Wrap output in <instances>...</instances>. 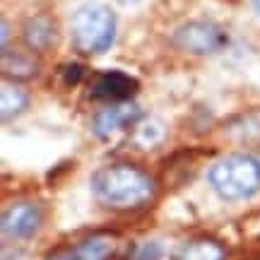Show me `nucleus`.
Here are the masks:
<instances>
[{"label":"nucleus","instance_id":"nucleus-1","mask_svg":"<svg viewBox=\"0 0 260 260\" xmlns=\"http://www.w3.org/2000/svg\"><path fill=\"white\" fill-rule=\"evenodd\" d=\"M92 190L113 210H135L152 200L154 181L133 164H111L92 176Z\"/></svg>","mask_w":260,"mask_h":260},{"label":"nucleus","instance_id":"nucleus-2","mask_svg":"<svg viewBox=\"0 0 260 260\" xmlns=\"http://www.w3.org/2000/svg\"><path fill=\"white\" fill-rule=\"evenodd\" d=\"M210 186L224 200H246L260 190V159L229 154L210 169Z\"/></svg>","mask_w":260,"mask_h":260},{"label":"nucleus","instance_id":"nucleus-3","mask_svg":"<svg viewBox=\"0 0 260 260\" xmlns=\"http://www.w3.org/2000/svg\"><path fill=\"white\" fill-rule=\"evenodd\" d=\"M75 46L82 53H104L116 39V17L102 3H84L70 22Z\"/></svg>","mask_w":260,"mask_h":260},{"label":"nucleus","instance_id":"nucleus-4","mask_svg":"<svg viewBox=\"0 0 260 260\" xmlns=\"http://www.w3.org/2000/svg\"><path fill=\"white\" fill-rule=\"evenodd\" d=\"M174 44L181 51L205 56V53H217L219 48H224L226 34H224V29H219L212 22H188V24L176 29Z\"/></svg>","mask_w":260,"mask_h":260},{"label":"nucleus","instance_id":"nucleus-5","mask_svg":"<svg viewBox=\"0 0 260 260\" xmlns=\"http://www.w3.org/2000/svg\"><path fill=\"white\" fill-rule=\"evenodd\" d=\"M41 224V210L34 203H15L5 207L0 217V226L8 239H29Z\"/></svg>","mask_w":260,"mask_h":260},{"label":"nucleus","instance_id":"nucleus-6","mask_svg":"<svg viewBox=\"0 0 260 260\" xmlns=\"http://www.w3.org/2000/svg\"><path fill=\"white\" fill-rule=\"evenodd\" d=\"M140 118V109L133 102H121V104H113L109 109H104L94 116L92 128L99 138H111L116 133L130 128L133 123Z\"/></svg>","mask_w":260,"mask_h":260},{"label":"nucleus","instance_id":"nucleus-7","mask_svg":"<svg viewBox=\"0 0 260 260\" xmlns=\"http://www.w3.org/2000/svg\"><path fill=\"white\" fill-rule=\"evenodd\" d=\"M135 92H138V82L130 75L121 73V70H106V73L96 75V80L92 82L94 96L96 99H109L113 104L128 102Z\"/></svg>","mask_w":260,"mask_h":260},{"label":"nucleus","instance_id":"nucleus-8","mask_svg":"<svg viewBox=\"0 0 260 260\" xmlns=\"http://www.w3.org/2000/svg\"><path fill=\"white\" fill-rule=\"evenodd\" d=\"M75 255L80 260H118L121 239L116 234H94L75 248Z\"/></svg>","mask_w":260,"mask_h":260},{"label":"nucleus","instance_id":"nucleus-9","mask_svg":"<svg viewBox=\"0 0 260 260\" xmlns=\"http://www.w3.org/2000/svg\"><path fill=\"white\" fill-rule=\"evenodd\" d=\"M226 251L222 243L212 239H195V241L183 243L176 251V260H224Z\"/></svg>","mask_w":260,"mask_h":260},{"label":"nucleus","instance_id":"nucleus-10","mask_svg":"<svg viewBox=\"0 0 260 260\" xmlns=\"http://www.w3.org/2000/svg\"><path fill=\"white\" fill-rule=\"evenodd\" d=\"M24 39L29 46L46 48L53 41V22L48 17H31L24 24Z\"/></svg>","mask_w":260,"mask_h":260},{"label":"nucleus","instance_id":"nucleus-11","mask_svg":"<svg viewBox=\"0 0 260 260\" xmlns=\"http://www.w3.org/2000/svg\"><path fill=\"white\" fill-rule=\"evenodd\" d=\"M29 106V96L19 87L10 82H3V92H0V109H3V118L8 121L10 116H19Z\"/></svg>","mask_w":260,"mask_h":260},{"label":"nucleus","instance_id":"nucleus-12","mask_svg":"<svg viewBox=\"0 0 260 260\" xmlns=\"http://www.w3.org/2000/svg\"><path fill=\"white\" fill-rule=\"evenodd\" d=\"M3 70L5 75H22V77H29V75H34V63H31V58H24L19 56V53H3Z\"/></svg>","mask_w":260,"mask_h":260},{"label":"nucleus","instance_id":"nucleus-13","mask_svg":"<svg viewBox=\"0 0 260 260\" xmlns=\"http://www.w3.org/2000/svg\"><path fill=\"white\" fill-rule=\"evenodd\" d=\"M161 258V246L157 241L140 243L138 248L133 251V260H159Z\"/></svg>","mask_w":260,"mask_h":260},{"label":"nucleus","instance_id":"nucleus-14","mask_svg":"<svg viewBox=\"0 0 260 260\" xmlns=\"http://www.w3.org/2000/svg\"><path fill=\"white\" fill-rule=\"evenodd\" d=\"M46 260H80L77 255H75V251H60V253H53V255H48Z\"/></svg>","mask_w":260,"mask_h":260},{"label":"nucleus","instance_id":"nucleus-15","mask_svg":"<svg viewBox=\"0 0 260 260\" xmlns=\"http://www.w3.org/2000/svg\"><path fill=\"white\" fill-rule=\"evenodd\" d=\"M8 37H10L8 22H5V19H3V46H8Z\"/></svg>","mask_w":260,"mask_h":260},{"label":"nucleus","instance_id":"nucleus-16","mask_svg":"<svg viewBox=\"0 0 260 260\" xmlns=\"http://www.w3.org/2000/svg\"><path fill=\"white\" fill-rule=\"evenodd\" d=\"M253 8H255V10L260 12V0H253Z\"/></svg>","mask_w":260,"mask_h":260}]
</instances>
